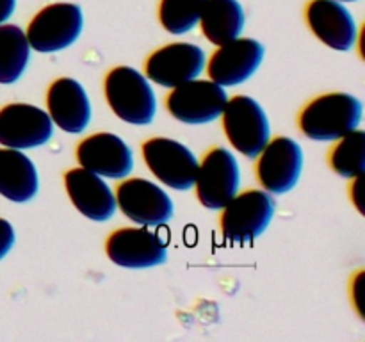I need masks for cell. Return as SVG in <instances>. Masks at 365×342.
Returning a JSON list of instances; mask_svg holds the SVG:
<instances>
[{
  "instance_id": "obj_7",
  "label": "cell",
  "mask_w": 365,
  "mask_h": 342,
  "mask_svg": "<svg viewBox=\"0 0 365 342\" xmlns=\"http://www.w3.org/2000/svg\"><path fill=\"white\" fill-rule=\"evenodd\" d=\"M146 166L164 185L187 191L195 185L200 162L182 142L168 138H153L143 145Z\"/></svg>"
},
{
  "instance_id": "obj_26",
  "label": "cell",
  "mask_w": 365,
  "mask_h": 342,
  "mask_svg": "<svg viewBox=\"0 0 365 342\" xmlns=\"http://www.w3.org/2000/svg\"><path fill=\"white\" fill-rule=\"evenodd\" d=\"M339 2H359V0H339Z\"/></svg>"
},
{
  "instance_id": "obj_11",
  "label": "cell",
  "mask_w": 365,
  "mask_h": 342,
  "mask_svg": "<svg viewBox=\"0 0 365 342\" xmlns=\"http://www.w3.org/2000/svg\"><path fill=\"white\" fill-rule=\"evenodd\" d=\"M303 170L302 146L291 138L267 141L259 153L257 175L269 195H285L296 187Z\"/></svg>"
},
{
  "instance_id": "obj_1",
  "label": "cell",
  "mask_w": 365,
  "mask_h": 342,
  "mask_svg": "<svg viewBox=\"0 0 365 342\" xmlns=\"http://www.w3.org/2000/svg\"><path fill=\"white\" fill-rule=\"evenodd\" d=\"M364 107L349 93H328L317 96L299 114V128L314 141H339L356 130L362 121Z\"/></svg>"
},
{
  "instance_id": "obj_9",
  "label": "cell",
  "mask_w": 365,
  "mask_h": 342,
  "mask_svg": "<svg viewBox=\"0 0 365 342\" xmlns=\"http://www.w3.org/2000/svg\"><path fill=\"white\" fill-rule=\"evenodd\" d=\"M241 175L237 159L227 148H214L205 155L196 175V195L205 209L221 210L239 191Z\"/></svg>"
},
{
  "instance_id": "obj_19",
  "label": "cell",
  "mask_w": 365,
  "mask_h": 342,
  "mask_svg": "<svg viewBox=\"0 0 365 342\" xmlns=\"http://www.w3.org/2000/svg\"><path fill=\"white\" fill-rule=\"evenodd\" d=\"M39 189L34 162L21 150L0 148V195L14 203L31 202Z\"/></svg>"
},
{
  "instance_id": "obj_8",
  "label": "cell",
  "mask_w": 365,
  "mask_h": 342,
  "mask_svg": "<svg viewBox=\"0 0 365 342\" xmlns=\"http://www.w3.org/2000/svg\"><path fill=\"white\" fill-rule=\"evenodd\" d=\"M228 95L214 81H192L173 88L166 100L168 110L175 120L187 125H203L221 116Z\"/></svg>"
},
{
  "instance_id": "obj_2",
  "label": "cell",
  "mask_w": 365,
  "mask_h": 342,
  "mask_svg": "<svg viewBox=\"0 0 365 342\" xmlns=\"http://www.w3.org/2000/svg\"><path fill=\"white\" fill-rule=\"evenodd\" d=\"M106 98L113 113L130 125H150L155 118V93L145 75L130 66L107 73Z\"/></svg>"
},
{
  "instance_id": "obj_12",
  "label": "cell",
  "mask_w": 365,
  "mask_h": 342,
  "mask_svg": "<svg viewBox=\"0 0 365 342\" xmlns=\"http://www.w3.org/2000/svg\"><path fill=\"white\" fill-rule=\"evenodd\" d=\"M53 125L48 113L29 103H11L0 110V145L27 150L52 139Z\"/></svg>"
},
{
  "instance_id": "obj_13",
  "label": "cell",
  "mask_w": 365,
  "mask_h": 342,
  "mask_svg": "<svg viewBox=\"0 0 365 342\" xmlns=\"http://www.w3.org/2000/svg\"><path fill=\"white\" fill-rule=\"evenodd\" d=\"M205 66V52L192 43H171L155 50L146 61V75L163 88H177L198 78Z\"/></svg>"
},
{
  "instance_id": "obj_25",
  "label": "cell",
  "mask_w": 365,
  "mask_h": 342,
  "mask_svg": "<svg viewBox=\"0 0 365 342\" xmlns=\"http://www.w3.org/2000/svg\"><path fill=\"white\" fill-rule=\"evenodd\" d=\"M16 0H0V25L6 20H9L11 14L14 13Z\"/></svg>"
},
{
  "instance_id": "obj_4",
  "label": "cell",
  "mask_w": 365,
  "mask_h": 342,
  "mask_svg": "<svg viewBox=\"0 0 365 342\" xmlns=\"http://www.w3.org/2000/svg\"><path fill=\"white\" fill-rule=\"evenodd\" d=\"M223 128L228 141L248 159H255L271 138L266 110L252 96L237 95L228 98L223 109Z\"/></svg>"
},
{
  "instance_id": "obj_14",
  "label": "cell",
  "mask_w": 365,
  "mask_h": 342,
  "mask_svg": "<svg viewBox=\"0 0 365 342\" xmlns=\"http://www.w3.org/2000/svg\"><path fill=\"white\" fill-rule=\"evenodd\" d=\"M262 43L252 38H235L225 43L209 61V77L223 88L248 81L264 61Z\"/></svg>"
},
{
  "instance_id": "obj_22",
  "label": "cell",
  "mask_w": 365,
  "mask_h": 342,
  "mask_svg": "<svg viewBox=\"0 0 365 342\" xmlns=\"http://www.w3.org/2000/svg\"><path fill=\"white\" fill-rule=\"evenodd\" d=\"M330 164L344 178H360L365 171V132L353 130L339 139L330 155Z\"/></svg>"
},
{
  "instance_id": "obj_21",
  "label": "cell",
  "mask_w": 365,
  "mask_h": 342,
  "mask_svg": "<svg viewBox=\"0 0 365 342\" xmlns=\"http://www.w3.org/2000/svg\"><path fill=\"white\" fill-rule=\"evenodd\" d=\"M31 57L27 36L18 25H0V84H14Z\"/></svg>"
},
{
  "instance_id": "obj_6",
  "label": "cell",
  "mask_w": 365,
  "mask_h": 342,
  "mask_svg": "<svg viewBox=\"0 0 365 342\" xmlns=\"http://www.w3.org/2000/svg\"><path fill=\"white\" fill-rule=\"evenodd\" d=\"M107 255L116 266L148 269L168 260V242L152 227L120 228L107 239Z\"/></svg>"
},
{
  "instance_id": "obj_20",
  "label": "cell",
  "mask_w": 365,
  "mask_h": 342,
  "mask_svg": "<svg viewBox=\"0 0 365 342\" xmlns=\"http://www.w3.org/2000/svg\"><path fill=\"white\" fill-rule=\"evenodd\" d=\"M200 24L203 36L221 46L241 36L245 28V11L239 0H205Z\"/></svg>"
},
{
  "instance_id": "obj_5",
  "label": "cell",
  "mask_w": 365,
  "mask_h": 342,
  "mask_svg": "<svg viewBox=\"0 0 365 342\" xmlns=\"http://www.w3.org/2000/svg\"><path fill=\"white\" fill-rule=\"evenodd\" d=\"M84 16L77 4H50L29 24L27 41L36 52H59L73 45L82 34Z\"/></svg>"
},
{
  "instance_id": "obj_15",
  "label": "cell",
  "mask_w": 365,
  "mask_h": 342,
  "mask_svg": "<svg viewBox=\"0 0 365 342\" xmlns=\"http://www.w3.org/2000/svg\"><path fill=\"white\" fill-rule=\"evenodd\" d=\"M81 167L100 175L102 178H125L134 167V157L127 142L116 134L100 132L86 138L77 146Z\"/></svg>"
},
{
  "instance_id": "obj_10",
  "label": "cell",
  "mask_w": 365,
  "mask_h": 342,
  "mask_svg": "<svg viewBox=\"0 0 365 342\" xmlns=\"http://www.w3.org/2000/svg\"><path fill=\"white\" fill-rule=\"evenodd\" d=\"M116 203L128 219L145 227H163L173 217L170 196L146 178H130L118 185Z\"/></svg>"
},
{
  "instance_id": "obj_3",
  "label": "cell",
  "mask_w": 365,
  "mask_h": 342,
  "mask_svg": "<svg viewBox=\"0 0 365 342\" xmlns=\"http://www.w3.org/2000/svg\"><path fill=\"white\" fill-rule=\"evenodd\" d=\"M221 214V232L227 244L248 246L264 234L274 216V200L267 191L235 195Z\"/></svg>"
},
{
  "instance_id": "obj_18",
  "label": "cell",
  "mask_w": 365,
  "mask_h": 342,
  "mask_svg": "<svg viewBox=\"0 0 365 342\" xmlns=\"http://www.w3.org/2000/svg\"><path fill=\"white\" fill-rule=\"evenodd\" d=\"M307 21L314 34L330 48L348 52L355 46V18L339 0H312L307 9Z\"/></svg>"
},
{
  "instance_id": "obj_17",
  "label": "cell",
  "mask_w": 365,
  "mask_h": 342,
  "mask_svg": "<svg viewBox=\"0 0 365 342\" xmlns=\"http://www.w3.org/2000/svg\"><path fill=\"white\" fill-rule=\"evenodd\" d=\"M64 184L75 209L88 219L107 221L116 212V198L100 175L75 167L66 173Z\"/></svg>"
},
{
  "instance_id": "obj_16",
  "label": "cell",
  "mask_w": 365,
  "mask_h": 342,
  "mask_svg": "<svg viewBox=\"0 0 365 342\" xmlns=\"http://www.w3.org/2000/svg\"><path fill=\"white\" fill-rule=\"evenodd\" d=\"M46 105L52 123L68 134L84 132L91 120V103L75 78H57L46 93Z\"/></svg>"
},
{
  "instance_id": "obj_23",
  "label": "cell",
  "mask_w": 365,
  "mask_h": 342,
  "mask_svg": "<svg viewBox=\"0 0 365 342\" xmlns=\"http://www.w3.org/2000/svg\"><path fill=\"white\" fill-rule=\"evenodd\" d=\"M203 4L205 0H160V24L175 36L191 32L200 24Z\"/></svg>"
},
{
  "instance_id": "obj_24",
  "label": "cell",
  "mask_w": 365,
  "mask_h": 342,
  "mask_svg": "<svg viewBox=\"0 0 365 342\" xmlns=\"http://www.w3.org/2000/svg\"><path fill=\"white\" fill-rule=\"evenodd\" d=\"M14 244V230L9 221L0 217V260L11 252Z\"/></svg>"
}]
</instances>
